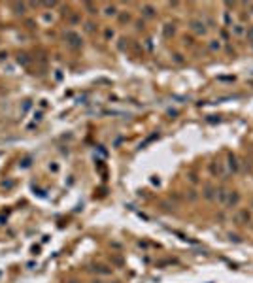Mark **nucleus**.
<instances>
[{
	"label": "nucleus",
	"mask_w": 253,
	"mask_h": 283,
	"mask_svg": "<svg viewBox=\"0 0 253 283\" xmlns=\"http://www.w3.org/2000/svg\"><path fill=\"white\" fill-rule=\"evenodd\" d=\"M191 30L195 32V34H199V36H204L206 34V25L202 23V21H191Z\"/></svg>",
	"instance_id": "f257e3e1"
},
{
	"label": "nucleus",
	"mask_w": 253,
	"mask_h": 283,
	"mask_svg": "<svg viewBox=\"0 0 253 283\" xmlns=\"http://www.w3.org/2000/svg\"><path fill=\"white\" fill-rule=\"evenodd\" d=\"M227 168L233 172V174H238L240 164H238V159H236L234 155H229V157H227Z\"/></svg>",
	"instance_id": "f03ea898"
},
{
	"label": "nucleus",
	"mask_w": 253,
	"mask_h": 283,
	"mask_svg": "<svg viewBox=\"0 0 253 283\" xmlns=\"http://www.w3.org/2000/svg\"><path fill=\"white\" fill-rule=\"evenodd\" d=\"M215 198H217V202L221 204V206H227V198H229V191L227 189H217L215 191Z\"/></svg>",
	"instance_id": "7ed1b4c3"
},
{
	"label": "nucleus",
	"mask_w": 253,
	"mask_h": 283,
	"mask_svg": "<svg viewBox=\"0 0 253 283\" xmlns=\"http://www.w3.org/2000/svg\"><path fill=\"white\" fill-rule=\"evenodd\" d=\"M236 219H238L240 223H249V221H251V211L242 208V210L238 211V217H236Z\"/></svg>",
	"instance_id": "20e7f679"
},
{
	"label": "nucleus",
	"mask_w": 253,
	"mask_h": 283,
	"mask_svg": "<svg viewBox=\"0 0 253 283\" xmlns=\"http://www.w3.org/2000/svg\"><path fill=\"white\" fill-rule=\"evenodd\" d=\"M238 202H240V194H238L236 191L229 193V198H227V206H236Z\"/></svg>",
	"instance_id": "39448f33"
},
{
	"label": "nucleus",
	"mask_w": 253,
	"mask_h": 283,
	"mask_svg": "<svg viewBox=\"0 0 253 283\" xmlns=\"http://www.w3.org/2000/svg\"><path fill=\"white\" fill-rule=\"evenodd\" d=\"M66 38L70 40V46H74V47H78L81 43V38L78 34H74V32H66Z\"/></svg>",
	"instance_id": "423d86ee"
},
{
	"label": "nucleus",
	"mask_w": 253,
	"mask_h": 283,
	"mask_svg": "<svg viewBox=\"0 0 253 283\" xmlns=\"http://www.w3.org/2000/svg\"><path fill=\"white\" fill-rule=\"evenodd\" d=\"M210 170H212V174H217L219 178H223V176H225V170H223V166L219 164V162H214V164L210 166ZM223 179H225V178H223Z\"/></svg>",
	"instance_id": "0eeeda50"
},
{
	"label": "nucleus",
	"mask_w": 253,
	"mask_h": 283,
	"mask_svg": "<svg viewBox=\"0 0 253 283\" xmlns=\"http://www.w3.org/2000/svg\"><path fill=\"white\" fill-rule=\"evenodd\" d=\"M214 193H215V189H214V187H210V185H206V187H204V191H202V197H204L206 200H212V198L215 197Z\"/></svg>",
	"instance_id": "6e6552de"
},
{
	"label": "nucleus",
	"mask_w": 253,
	"mask_h": 283,
	"mask_svg": "<svg viewBox=\"0 0 253 283\" xmlns=\"http://www.w3.org/2000/svg\"><path fill=\"white\" fill-rule=\"evenodd\" d=\"M230 30H233V34H234V36H244V34H246L244 25H233V27H230Z\"/></svg>",
	"instance_id": "1a4fd4ad"
},
{
	"label": "nucleus",
	"mask_w": 253,
	"mask_h": 283,
	"mask_svg": "<svg viewBox=\"0 0 253 283\" xmlns=\"http://www.w3.org/2000/svg\"><path fill=\"white\" fill-rule=\"evenodd\" d=\"M210 49L212 51H219V49H221V40H212L210 42Z\"/></svg>",
	"instance_id": "9d476101"
},
{
	"label": "nucleus",
	"mask_w": 253,
	"mask_h": 283,
	"mask_svg": "<svg viewBox=\"0 0 253 283\" xmlns=\"http://www.w3.org/2000/svg\"><path fill=\"white\" fill-rule=\"evenodd\" d=\"M223 19H225V25L233 27V15H230L229 12H225V13H223Z\"/></svg>",
	"instance_id": "9b49d317"
},
{
	"label": "nucleus",
	"mask_w": 253,
	"mask_h": 283,
	"mask_svg": "<svg viewBox=\"0 0 253 283\" xmlns=\"http://www.w3.org/2000/svg\"><path fill=\"white\" fill-rule=\"evenodd\" d=\"M144 13H146V17H153L155 15V9H153L151 6H144Z\"/></svg>",
	"instance_id": "f8f14e48"
},
{
	"label": "nucleus",
	"mask_w": 253,
	"mask_h": 283,
	"mask_svg": "<svg viewBox=\"0 0 253 283\" xmlns=\"http://www.w3.org/2000/svg\"><path fill=\"white\" fill-rule=\"evenodd\" d=\"M95 270H96V272H100V274H104V276H110V274H112V270H108L106 266H96Z\"/></svg>",
	"instance_id": "ddd939ff"
},
{
	"label": "nucleus",
	"mask_w": 253,
	"mask_h": 283,
	"mask_svg": "<svg viewBox=\"0 0 253 283\" xmlns=\"http://www.w3.org/2000/svg\"><path fill=\"white\" fill-rule=\"evenodd\" d=\"M229 240H230V242H234V244H240V242H242V238H240L238 234H233V232H230V234H229Z\"/></svg>",
	"instance_id": "4468645a"
},
{
	"label": "nucleus",
	"mask_w": 253,
	"mask_h": 283,
	"mask_svg": "<svg viewBox=\"0 0 253 283\" xmlns=\"http://www.w3.org/2000/svg\"><path fill=\"white\" fill-rule=\"evenodd\" d=\"M106 13H108V15H115V6H110V8H106Z\"/></svg>",
	"instance_id": "2eb2a0df"
},
{
	"label": "nucleus",
	"mask_w": 253,
	"mask_h": 283,
	"mask_svg": "<svg viewBox=\"0 0 253 283\" xmlns=\"http://www.w3.org/2000/svg\"><path fill=\"white\" fill-rule=\"evenodd\" d=\"M246 36H247V40H253V27L246 30Z\"/></svg>",
	"instance_id": "dca6fc26"
},
{
	"label": "nucleus",
	"mask_w": 253,
	"mask_h": 283,
	"mask_svg": "<svg viewBox=\"0 0 253 283\" xmlns=\"http://www.w3.org/2000/svg\"><path fill=\"white\" fill-rule=\"evenodd\" d=\"M189 179H191V183H196V181H199V179H196V176H195V174H191V176H189Z\"/></svg>",
	"instance_id": "f3484780"
},
{
	"label": "nucleus",
	"mask_w": 253,
	"mask_h": 283,
	"mask_svg": "<svg viewBox=\"0 0 253 283\" xmlns=\"http://www.w3.org/2000/svg\"><path fill=\"white\" fill-rule=\"evenodd\" d=\"M189 198H191V200H195V198H196V194H195V191H189Z\"/></svg>",
	"instance_id": "a211bd4d"
},
{
	"label": "nucleus",
	"mask_w": 253,
	"mask_h": 283,
	"mask_svg": "<svg viewBox=\"0 0 253 283\" xmlns=\"http://www.w3.org/2000/svg\"><path fill=\"white\" fill-rule=\"evenodd\" d=\"M249 8H251V9H253V4H249Z\"/></svg>",
	"instance_id": "6ab92c4d"
},
{
	"label": "nucleus",
	"mask_w": 253,
	"mask_h": 283,
	"mask_svg": "<svg viewBox=\"0 0 253 283\" xmlns=\"http://www.w3.org/2000/svg\"><path fill=\"white\" fill-rule=\"evenodd\" d=\"M70 283H78V281H70Z\"/></svg>",
	"instance_id": "aec40b11"
},
{
	"label": "nucleus",
	"mask_w": 253,
	"mask_h": 283,
	"mask_svg": "<svg viewBox=\"0 0 253 283\" xmlns=\"http://www.w3.org/2000/svg\"><path fill=\"white\" fill-rule=\"evenodd\" d=\"M251 206H253V204H251Z\"/></svg>",
	"instance_id": "412c9836"
}]
</instances>
